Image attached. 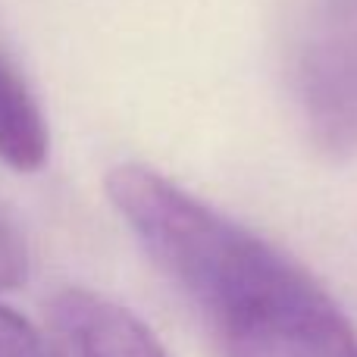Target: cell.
Segmentation results:
<instances>
[{
    "mask_svg": "<svg viewBox=\"0 0 357 357\" xmlns=\"http://www.w3.org/2000/svg\"><path fill=\"white\" fill-rule=\"evenodd\" d=\"M289 91L304 135L323 157H357V0H298Z\"/></svg>",
    "mask_w": 357,
    "mask_h": 357,
    "instance_id": "2",
    "label": "cell"
},
{
    "mask_svg": "<svg viewBox=\"0 0 357 357\" xmlns=\"http://www.w3.org/2000/svg\"><path fill=\"white\" fill-rule=\"evenodd\" d=\"M47 142L41 107L0 54V160L19 173H35L47 160Z\"/></svg>",
    "mask_w": 357,
    "mask_h": 357,
    "instance_id": "4",
    "label": "cell"
},
{
    "mask_svg": "<svg viewBox=\"0 0 357 357\" xmlns=\"http://www.w3.org/2000/svg\"><path fill=\"white\" fill-rule=\"evenodd\" d=\"M0 357H47L44 335L13 307L0 304Z\"/></svg>",
    "mask_w": 357,
    "mask_h": 357,
    "instance_id": "5",
    "label": "cell"
},
{
    "mask_svg": "<svg viewBox=\"0 0 357 357\" xmlns=\"http://www.w3.org/2000/svg\"><path fill=\"white\" fill-rule=\"evenodd\" d=\"M107 197L222 357H357V329L320 282L157 169L123 163Z\"/></svg>",
    "mask_w": 357,
    "mask_h": 357,
    "instance_id": "1",
    "label": "cell"
},
{
    "mask_svg": "<svg viewBox=\"0 0 357 357\" xmlns=\"http://www.w3.org/2000/svg\"><path fill=\"white\" fill-rule=\"evenodd\" d=\"M29 273V254L25 241L10 222L0 216V291L16 289Z\"/></svg>",
    "mask_w": 357,
    "mask_h": 357,
    "instance_id": "6",
    "label": "cell"
},
{
    "mask_svg": "<svg viewBox=\"0 0 357 357\" xmlns=\"http://www.w3.org/2000/svg\"><path fill=\"white\" fill-rule=\"evenodd\" d=\"M47 357H169L132 310L88 289H63L50 298Z\"/></svg>",
    "mask_w": 357,
    "mask_h": 357,
    "instance_id": "3",
    "label": "cell"
}]
</instances>
